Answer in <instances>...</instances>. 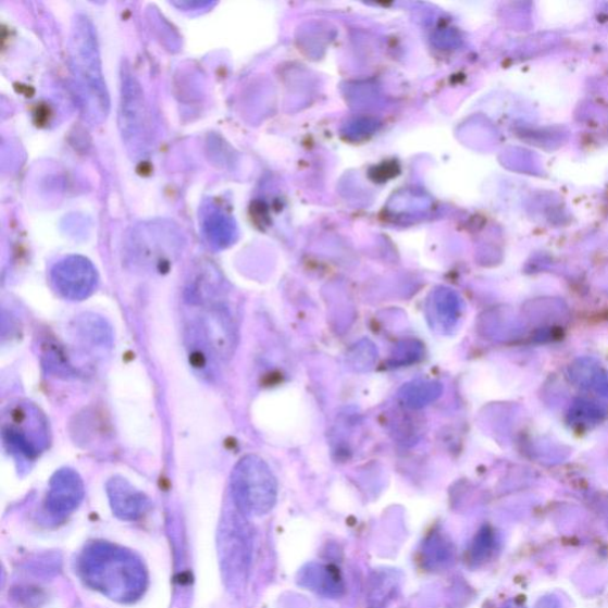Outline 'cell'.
<instances>
[{"label":"cell","mask_w":608,"mask_h":608,"mask_svg":"<svg viewBox=\"0 0 608 608\" xmlns=\"http://www.w3.org/2000/svg\"><path fill=\"white\" fill-rule=\"evenodd\" d=\"M86 584L113 601L135 603L148 586L147 569L136 554L109 542H94L77 560Z\"/></svg>","instance_id":"1"},{"label":"cell","mask_w":608,"mask_h":608,"mask_svg":"<svg viewBox=\"0 0 608 608\" xmlns=\"http://www.w3.org/2000/svg\"><path fill=\"white\" fill-rule=\"evenodd\" d=\"M252 532L243 517L231 514L218 530V556L226 587L238 593L247 584L252 562Z\"/></svg>","instance_id":"2"},{"label":"cell","mask_w":608,"mask_h":608,"mask_svg":"<svg viewBox=\"0 0 608 608\" xmlns=\"http://www.w3.org/2000/svg\"><path fill=\"white\" fill-rule=\"evenodd\" d=\"M231 489L243 513L261 516L274 507V479L260 459L247 457L237 463L231 475Z\"/></svg>","instance_id":"3"},{"label":"cell","mask_w":608,"mask_h":608,"mask_svg":"<svg viewBox=\"0 0 608 608\" xmlns=\"http://www.w3.org/2000/svg\"><path fill=\"white\" fill-rule=\"evenodd\" d=\"M72 60L75 74L95 100L101 113H108L109 97L103 83L97 37L92 25L85 18L76 21L72 38Z\"/></svg>","instance_id":"4"},{"label":"cell","mask_w":608,"mask_h":608,"mask_svg":"<svg viewBox=\"0 0 608 608\" xmlns=\"http://www.w3.org/2000/svg\"><path fill=\"white\" fill-rule=\"evenodd\" d=\"M4 444L11 451L34 459L48 445V424L40 411L29 404L10 409L3 422Z\"/></svg>","instance_id":"5"},{"label":"cell","mask_w":608,"mask_h":608,"mask_svg":"<svg viewBox=\"0 0 608 608\" xmlns=\"http://www.w3.org/2000/svg\"><path fill=\"white\" fill-rule=\"evenodd\" d=\"M54 289L70 301H83L97 288L98 274L92 263L80 256L64 258L51 270Z\"/></svg>","instance_id":"6"},{"label":"cell","mask_w":608,"mask_h":608,"mask_svg":"<svg viewBox=\"0 0 608 608\" xmlns=\"http://www.w3.org/2000/svg\"><path fill=\"white\" fill-rule=\"evenodd\" d=\"M196 323L207 344L220 360H227L235 352L237 334L227 308L222 302L202 306Z\"/></svg>","instance_id":"7"},{"label":"cell","mask_w":608,"mask_h":608,"mask_svg":"<svg viewBox=\"0 0 608 608\" xmlns=\"http://www.w3.org/2000/svg\"><path fill=\"white\" fill-rule=\"evenodd\" d=\"M121 131L127 145L139 147L147 134V107L136 77L125 71L122 76Z\"/></svg>","instance_id":"8"},{"label":"cell","mask_w":608,"mask_h":608,"mask_svg":"<svg viewBox=\"0 0 608 608\" xmlns=\"http://www.w3.org/2000/svg\"><path fill=\"white\" fill-rule=\"evenodd\" d=\"M85 496V485L79 473L62 469L50 479L47 509L54 516H67L79 508Z\"/></svg>","instance_id":"9"},{"label":"cell","mask_w":608,"mask_h":608,"mask_svg":"<svg viewBox=\"0 0 608 608\" xmlns=\"http://www.w3.org/2000/svg\"><path fill=\"white\" fill-rule=\"evenodd\" d=\"M107 493L113 513L122 521H138L151 508V501L147 495L122 476L110 479L107 484Z\"/></svg>","instance_id":"10"},{"label":"cell","mask_w":608,"mask_h":608,"mask_svg":"<svg viewBox=\"0 0 608 608\" xmlns=\"http://www.w3.org/2000/svg\"><path fill=\"white\" fill-rule=\"evenodd\" d=\"M186 342L193 368L196 369L202 377L211 379L214 376L215 361L218 358L194 322L187 327Z\"/></svg>","instance_id":"11"}]
</instances>
